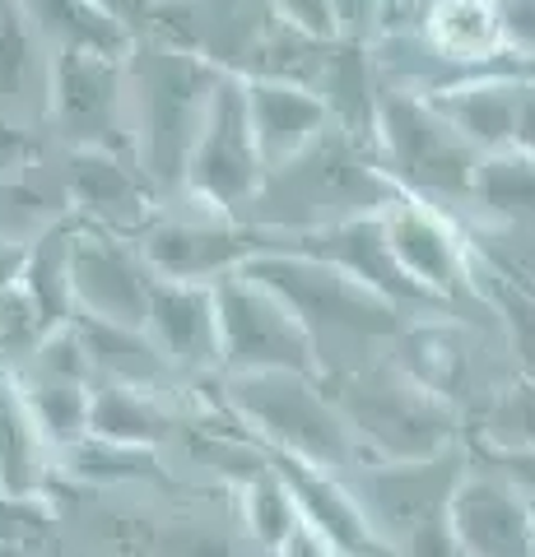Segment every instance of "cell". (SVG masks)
Here are the masks:
<instances>
[{
  "mask_svg": "<svg viewBox=\"0 0 535 557\" xmlns=\"http://www.w3.org/2000/svg\"><path fill=\"white\" fill-rule=\"evenodd\" d=\"M135 247H141L154 278H172V284H219V278L238 274L266 247V233L196 205V214L149 219L141 237H135Z\"/></svg>",
  "mask_w": 535,
  "mask_h": 557,
  "instance_id": "cell-10",
  "label": "cell"
},
{
  "mask_svg": "<svg viewBox=\"0 0 535 557\" xmlns=\"http://www.w3.org/2000/svg\"><path fill=\"white\" fill-rule=\"evenodd\" d=\"M243 274L262 278L266 288H275L280 298L299 311V321L313 330L321 368L326 358L344 354V348H364V344H396V335L414 321L405 307L387 302L382 293L364 288L358 278L340 274L336 265L299 251H280V247H262Z\"/></svg>",
  "mask_w": 535,
  "mask_h": 557,
  "instance_id": "cell-4",
  "label": "cell"
},
{
  "mask_svg": "<svg viewBox=\"0 0 535 557\" xmlns=\"http://www.w3.org/2000/svg\"><path fill=\"white\" fill-rule=\"evenodd\" d=\"M168 432H172V418H168V409L159 405L154 391L94 386V432L89 437L159 450V442L168 437Z\"/></svg>",
  "mask_w": 535,
  "mask_h": 557,
  "instance_id": "cell-28",
  "label": "cell"
},
{
  "mask_svg": "<svg viewBox=\"0 0 535 557\" xmlns=\"http://www.w3.org/2000/svg\"><path fill=\"white\" fill-rule=\"evenodd\" d=\"M275 24L313 42H340V0H270Z\"/></svg>",
  "mask_w": 535,
  "mask_h": 557,
  "instance_id": "cell-36",
  "label": "cell"
},
{
  "mask_svg": "<svg viewBox=\"0 0 535 557\" xmlns=\"http://www.w3.org/2000/svg\"><path fill=\"white\" fill-rule=\"evenodd\" d=\"M57 209L47 205V196L28 177H0V237L14 242H38L42 233L57 228Z\"/></svg>",
  "mask_w": 535,
  "mask_h": 557,
  "instance_id": "cell-35",
  "label": "cell"
},
{
  "mask_svg": "<svg viewBox=\"0 0 535 557\" xmlns=\"http://www.w3.org/2000/svg\"><path fill=\"white\" fill-rule=\"evenodd\" d=\"M223 70L229 65H219L215 57H200V51H182L168 42H135L126 61L131 149L154 186L182 190L186 153L196 145V131L219 89Z\"/></svg>",
  "mask_w": 535,
  "mask_h": 557,
  "instance_id": "cell-1",
  "label": "cell"
},
{
  "mask_svg": "<svg viewBox=\"0 0 535 557\" xmlns=\"http://www.w3.org/2000/svg\"><path fill=\"white\" fill-rule=\"evenodd\" d=\"M373 153L401 196L447 209V214L471 209L475 172L485 153L438 112V102L428 94H410V89L377 94Z\"/></svg>",
  "mask_w": 535,
  "mask_h": 557,
  "instance_id": "cell-3",
  "label": "cell"
},
{
  "mask_svg": "<svg viewBox=\"0 0 535 557\" xmlns=\"http://www.w3.org/2000/svg\"><path fill=\"white\" fill-rule=\"evenodd\" d=\"M275 557H340L331 544H326V539L317 534V530H307V525H299L293 530L289 539H284V548L275 553Z\"/></svg>",
  "mask_w": 535,
  "mask_h": 557,
  "instance_id": "cell-39",
  "label": "cell"
},
{
  "mask_svg": "<svg viewBox=\"0 0 535 557\" xmlns=\"http://www.w3.org/2000/svg\"><path fill=\"white\" fill-rule=\"evenodd\" d=\"M471 214L498 233L535 228V153L531 149L508 145L479 159Z\"/></svg>",
  "mask_w": 535,
  "mask_h": 557,
  "instance_id": "cell-24",
  "label": "cell"
},
{
  "mask_svg": "<svg viewBox=\"0 0 535 557\" xmlns=\"http://www.w3.org/2000/svg\"><path fill=\"white\" fill-rule=\"evenodd\" d=\"M80 223H57L51 233L33 242L28 256V274H24V293L33 307L42 311L47 325H65L75 321V298H71V247H75Z\"/></svg>",
  "mask_w": 535,
  "mask_h": 557,
  "instance_id": "cell-30",
  "label": "cell"
},
{
  "mask_svg": "<svg viewBox=\"0 0 535 557\" xmlns=\"http://www.w3.org/2000/svg\"><path fill=\"white\" fill-rule=\"evenodd\" d=\"M414 33L447 65V84L475 75H535L508 51L503 0H424Z\"/></svg>",
  "mask_w": 535,
  "mask_h": 557,
  "instance_id": "cell-14",
  "label": "cell"
},
{
  "mask_svg": "<svg viewBox=\"0 0 535 557\" xmlns=\"http://www.w3.org/2000/svg\"><path fill=\"white\" fill-rule=\"evenodd\" d=\"M331 395L350 418L364 465H420L461 446V409L414 386L391 358L354 362Z\"/></svg>",
  "mask_w": 535,
  "mask_h": 557,
  "instance_id": "cell-2",
  "label": "cell"
},
{
  "mask_svg": "<svg viewBox=\"0 0 535 557\" xmlns=\"http://www.w3.org/2000/svg\"><path fill=\"white\" fill-rule=\"evenodd\" d=\"M126 61L98 57V51H57V57H51L47 126L71 149H126V153H135L131 149Z\"/></svg>",
  "mask_w": 535,
  "mask_h": 557,
  "instance_id": "cell-8",
  "label": "cell"
},
{
  "mask_svg": "<svg viewBox=\"0 0 535 557\" xmlns=\"http://www.w3.org/2000/svg\"><path fill=\"white\" fill-rule=\"evenodd\" d=\"M80 321V317H75ZM80 335L89 344L94 386H135L159 395L178 372L163 362L154 339L135 325H108V321H80Z\"/></svg>",
  "mask_w": 535,
  "mask_h": 557,
  "instance_id": "cell-26",
  "label": "cell"
},
{
  "mask_svg": "<svg viewBox=\"0 0 535 557\" xmlns=\"http://www.w3.org/2000/svg\"><path fill=\"white\" fill-rule=\"evenodd\" d=\"M61 460L84 483H141V479H159V450H149V446H122V442L84 437L80 446L65 450Z\"/></svg>",
  "mask_w": 535,
  "mask_h": 557,
  "instance_id": "cell-33",
  "label": "cell"
},
{
  "mask_svg": "<svg viewBox=\"0 0 535 557\" xmlns=\"http://www.w3.org/2000/svg\"><path fill=\"white\" fill-rule=\"evenodd\" d=\"M396 368H401L414 386H424L428 395L447 399V405H465L475 381V335L461 317H442V311H428V317H414L401 335H396L391 354Z\"/></svg>",
  "mask_w": 535,
  "mask_h": 557,
  "instance_id": "cell-20",
  "label": "cell"
},
{
  "mask_svg": "<svg viewBox=\"0 0 535 557\" xmlns=\"http://www.w3.org/2000/svg\"><path fill=\"white\" fill-rule=\"evenodd\" d=\"M28 256H33V242L0 237V293H14V288H24Z\"/></svg>",
  "mask_w": 535,
  "mask_h": 557,
  "instance_id": "cell-37",
  "label": "cell"
},
{
  "mask_svg": "<svg viewBox=\"0 0 535 557\" xmlns=\"http://www.w3.org/2000/svg\"><path fill=\"white\" fill-rule=\"evenodd\" d=\"M20 376L94 386V362H89V344H84V335H80V321H65V325H57V330H47L42 344L33 348V358L24 362Z\"/></svg>",
  "mask_w": 535,
  "mask_h": 557,
  "instance_id": "cell-34",
  "label": "cell"
},
{
  "mask_svg": "<svg viewBox=\"0 0 535 557\" xmlns=\"http://www.w3.org/2000/svg\"><path fill=\"white\" fill-rule=\"evenodd\" d=\"M465 469H471V446H457L447 456L420 465H364L354 479V493L364 497L373 525L382 530V539L396 553L405 534L434 525V520H447Z\"/></svg>",
  "mask_w": 535,
  "mask_h": 557,
  "instance_id": "cell-13",
  "label": "cell"
},
{
  "mask_svg": "<svg viewBox=\"0 0 535 557\" xmlns=\"http://www.w3.org/2000/svg\"><path fill=\"white\" fill-rule=\"evenodd\" d=\"M270 465L284 474L293 502H299L303 525L317 530L340 557H396L350 479H340L336 469L293 460V456H270Z\"/></svg>",
  "mask_w": 535,
  "mask_h": 557,
  "instance_id": "cell-16",
  "label": "cell"
},
{
  "mask_svg": "<svg viewBox=\"0 0 535 557\" xmlns=\"http://www.w3.org/2000/svg\"><path fill=\"white\" fill-rule=\"evenodd\" d=\"M51 51L20 0H0V121L33 131L51 102Z\"/></svg>",
  "mask_w": 535,
  "mask_h": 557,
  "instance_id": "cell-21",
  "label": "cell"
},
{
  "mask_svg": "<svg viewBox=\"0 0 535 557\" xmlns=\"http://www.w3.org/2000/svg\"><path fill=\"white\" fill-rule=\"evenodd\" d=\"M475 288L508 339L512 372L535 381V288L512 278L503 265H494L489 256H479V265H475Z\"/></svg>",
  "mask_w": 535,
  "mask_h": 557,
  "instance_id": "cell-27",
  "label": "cell"
},
{
  "mask_svg": "<svg viewBox=\"0 0 535 557\" xmlns=\"http://www.w3.org/2000/svg\"><path fill=\"white\" fill-rule=\"evenodd\" d=\"M243 520H247V534L262 544L266 553H280L284 539L303 525L299 516V502H293L284 474L275 469L270 460L256 465V474L243 487Z\"/></svg>",
  "mask_w": 535,
  "mask_h": 557,
  "instance_id": "cell-32",
  "label": "cell"
},
{
  "mask_svg": "<svg viewBox=\"0 0 535 557\" xmlns=\"http://www.w3.org/2000/svg\"><path fill=\"white\" fill-rule=\"evenodd\" d=\"M535 75H475L461 84H447V89L428 94L438 102V112L452 121V126L471 139L479 153L508 149L522 135V112L531 98Z\"/></svg>",
  "mask_w": 535,
  "mask_h": 557,
  "instance_id": "cell-22",
  "label": "cell"
},
{
  "mask_svg": "<svg viewBox=\"0 0 535 557\" xmlns=\"http://www.w3.org/2000/svg\"><path fill=\"white\" fill-rule=\"evenodd\" d=\"M266 182H270V168L262 159V145H256V131L247 116V79L243 70L229 65L210 108H205L196 145L186 153L182 196L200 209L238 219L247 205L262 200Z\"/></svg>",
  "mask_w": 535,
  "mask_h": 557,
  "instance_id": "cell-6",
  "label": "cell"
},
{
  "mask_svg": "<svg viewBox=\"0 0 535 557\" xmlns=\"http://www.w3.org/2000/svg\"><path fill=\"white\" fill-rule=\"evenodd\" d=\"M475 432L485 450H512V456H535V381L531 376H508L479 399L475 409Z\"/></svg>",
  "mask_w": 535,
  "mask_h": 557,
  "instance_id": "cell-29",
  "label": "cell"
},
{
  "mask_svg": "<svg viewBox=\"0 0 535 557\" xmlns=\"http://www.w3.org/2000/svg\"><path fill=\"white\" fill-rule=\"evenodd\" d=\"M382 223H387V242H391L396 265H401V274L420 288V298L428 307L434 311L457 307V302L485 307V298H479V288H475L479 256H475L471 242H465V233L457 228V214L401 196L396 205L382 209Z\"/></svg>",
  "mask_w": 535,
  "mask_h": 557,
  "instance_id": "cell-9",
  "label": "cell"
},
{
  "mask_svg": "<svg viewBox=\"0 0 535 557\" xmlns=\"http://www.w3.org/2000/svg\"><path fill=\"white\" fill-rule=\"evenodd\" d=\"M145 335L163 354L178 376H210L219 372V302L215 284H172L159 278L149 298Z\"/></svg>",
  "mask_w": 535,
  "mask_h": 557,
  "instance_id": "cell-18",
  "label": "cell"
},
{
  "mask_svg": "<svg viewBox=\"0 0 535 557\" xmlns=\"http://www.w3.org/2000/svg\"><path fill=\"white\" fill-rule=\"evenodd\" d=\"M20 5L51 51H98V57L126 61L141 42L98 0H20Z\"/></svg>",
  "mask_w": 535,
  "mask_h": 557,
  "instance_id": "cell-25",
  "label": "cell"
},
{
  "mask_svg": "<svg viewBox=\"0 0 535 557\" xmlns=\"http://www.w3.org/2000/svg\"><path fill=\"white\" fill-rule=\"evenodd\" d=\"M154 270L135 242L108 228L80 223L71 247V298L80 321H108V325H135L145 330L149 298H154Z\"/></svg>",
  "mask_w": 535,
  "mask_h": 557,
  "instance_id": "cell-11",
  "label": "cell"
},
{
  "mask_svg": "<svg viewBox=\"0 0 535 557\" xmlns=\"http://www.w3.org/2000/svg\"><path fill=\"white\" fill-rule=\"evenodd\" d=\"M20 386L28 395V409L38 418L47 446L65 456L71 446H80L94 432V386H75V381H33L20 376Z\"/></svg>",
  "mask_w": 535,
  "mask_h": 557,
  "instance_id": "cell-31",
  "label": "cell"
},
{
  "mask_svg": "<svg viewBox=\"0 0 535 557\" xmlns=\"http://www.w3.org/2000/svg\"><path fill=\"white\" fill-rule=\"evenodd\" d=\"M475 456H485L489 465H498L512 483H522L526 493L535 497V456H512V450H485V446H471Z\"/></svg>",
  "mask_w": 535,
  "mask_h": 557,
  "instance_id": "cell-38",
  "label": "cell"
},
{
  "mask_svg": "<svg viewBox=\"0 0 535 557\" xmlns=\"http://www.w3.org/2000/svg\"><path fill=\"white\" fill-rule=\"evenodd\" d=\"M266 247L326 260V265H336L340 274L358 278L364 288L382 293L387 302L405 307L410 317H428V311H434V307L420 298V288H414L410 278L401 274V265H396L382 214L340 219V223H326V228H313V233H284V242H266Z\"/></svg>",
  "mask_w": 535,
  "mask_h": 557,
  "instance_id": "cell-15",
  "label": "cell"
},
{
  "mask_svg": "<svg viewBox=\"0 0 535 557\" xmlns=\"http://www.w3.org/2000/svg\"><path fill=\"white\" fill-rule=\"evenodd\" d=\"M51 456H57V450L47 446L20 376L0 372V497L5 502L38 497L47 483Z\"/></svg>",
  "mask_w": 535,
  "mask_h": 557,
  "instance_id": "cell-23",
  "label": "cell"
},
{
  "mask_svg": "<svg viewBox=\"0 0 535 557\" xmlns=\"http://www.w3.org/2000/svg\"><path fill=\"white\" fill-rule=\"evenodd\" d=\"M223 399L243 423L270 446V456H293L321 469L364 465L340 399L326 391V376L303 372H262L223 376Z\"/></svg>",
  "mask_w": 535,
  "mask_h": 557,
  "instance_id": "cell-5",
  "label": "cell"
},
{
  "mask_svg": "<svg viewBox=\"0 0 535 557\" xmlns=\"http://www.w3.org/2000/svg\"><path fill=\"white\" fill-rule=\"evenodd\" d=\"M243 79H247V116H252L256 145H262V159L270 172L303 159L326 131L340 126L331 102L317 89H307V84L256 79V75H243Z\"/></svg>",
  "mask_w": 535,
  "mask_h": 557,
  "instance_id": "cell-19",
  "label": "cell"
},
{
  "mask_svg": "<svg viewBox=\"0 0 535 557\" xmlns=\"http://www.w3.org/2000/svg\"><path fill=\"white\" fill-rule=\"evenodd\" d=\"M149 177L126 149H71L65 153V200L80 223L108 233H131L149 223Z\"/></svg>",
  "mask_w": 535,
  "mask_h": 557,
  "instance_id": "cell-17",
  "label": "cell"
},
{
  "mask_svg": "<svg viewBox=\"0 0 535 557\" xmlns=\"http://www.w3.org/2000/svg\"><path fill=\"white\" fill-rule=\"evenodd\" d=\"M452 539L461 557H535V502L522 483L471 450L452 493Z\"/></svg>",
  "mask_w": 535,
  "mask_h": 557,
  "instance_id": "cell-12",
  "label": "cell"
},
{
  "mask_svg": "<svg viewBox=\"0 0 535 557\" xmlns=\"http://www.w3.org/2000/svg\"><path fill=\"white\" fill-rule=\"evenodd\" d=\"M219 302V372L223 376H262V372H303L326 376L313 330L299 321L280 293L252 274H229L215 284Z\"/></svg>",
  "mask_w": 535,
  "mask_h": 557,
  "instance_id": "cell-7",
  "label": "cell"
},
{
  "mask_svg": "<svg viewBox=\"0 0 535 557\" xmlns=\"http://www.w3.org/2000/svg\"><path fill=\"white\" fill-rule=\"evenodd\" d=\"M531 502H535V497H531Z\"/></svg>",
  "mask_w": 535,
  "mask_h": 557,
  "instance_id": "cell-40",
  "label": "cell"
}]
</instances>
